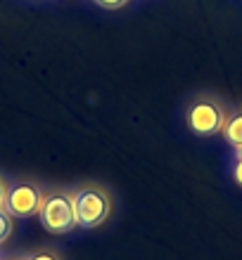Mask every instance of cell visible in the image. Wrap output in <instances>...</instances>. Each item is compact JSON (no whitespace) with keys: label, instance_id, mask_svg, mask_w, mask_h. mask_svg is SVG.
Here are the masks:
<instances>
[{"label":"cell","instance_id":"6da1fadb","mask_svg":"<svg viewBox=\"0 0 242 260\" xmlns=\"http://www.w3.org/2000/svg\"><path fill=\"white\" fill-rule=\"evenodd\" d=\"M41 220L45 230L55 234H62V232H69L74 227L78 225L76 222V211H74V199L69 194H62V192H55L50 197L43 199L41 204Z\"/></svg>","mask_w":242,"mask_h":260},{"label":"cell","instance_id":"7a4b0ae2","mask_svg":"<svg viewBox=\"0 0 242 260\" xmlns=\"http://www.w3.org/2000/svg\"><path fill=\"white\" fill-rule=\"evenodd\" d=\"M74 211H76V222L81 227H97L107 215H110L112 201L110 197L95 187H86L74 194Z\"/></svg>","mask_w":242,"mask_h":260},{"label":"cell","instance_id":"3957f363","mask_svg":"<svg viewBox=\"0 0 242 260\" xmlns=\"http://www.w3.org/2000/svg\"><path fill=\"white\" fill-rule=\"evenodd\" d=\"M41 204H43V194L34 185H17L12 189H7L5 208L10 215H17V218L34 215V213L41 211Z\"/></svg>","mask_w":242,"mask_h":260},{"label":"cell","instance_id":"277c9868","mask_svg":"<svg viewBox=\"0 0 242 260\" xmlns=\"http://www.w3.org/2000/svg\"><path fill=\"white\" fill-rule=\"evenodd\" d=\"M187 123L197 135H214L223 130L226 116L214 102H197L187 114Z\"/></svg>","mask_w":242,"mask_h":260},{"label":"cell","instance_id":"5b68a950","mask_svg":"<svg viewBox=\"0 0 242 260\" xmlns=\"http://www.w3.org/2000/svg\"><path fill=\"white\" fill-rule=\"evenodd\" d=\"M223 135L228 140L233 147H240L242 144V111L235 114V116H230L226 123H223Z\"/></svg>","mask_w":242,"mask_h":260},{"label":"cell","instance_id":"8992f818","mask_svg":"<svg viewBox=\"0 0 242 260\" xmlns=\"http://www.w3.org/2000/svg\"><path fill=\"white\" fill-rule=\"evenodd\" d=\"M10 232H12V215L0 208V244L10 237Z\"/></svg>","mask_w":242,"mask_h":260},{"label":"cell","instance_id":"52a82bcc","mask_svg":"<svg viewBox=\"0 0 242 260\" xmlns=\"http://www.w3.org/2000/svg\"><path fill=\"white\" fill-rule=\"evenodd\" d=\"M97 5H102V7H121L126 3V0H95Z\"/></svg>","mask_w":242,"mask_h":260},{"label":"cell","instance_id":"ba28073f","mask_svg":"<svg viewBox=\"0 0 242 260\" xmlns=\"http://www.w3.org/2000/svg\"><path fill=\"white\" fill-rule=\"evenodd\" d=\"M29 260H57V255H52V253H36V255H31Z\"/></svg>","mask_w":242,"mask_h":260},{"label":"cell","instance_id":"9c48e42d","mask_svg":"<svg viewBox=\"0 0 242 260\" xmlns=\"http://www.w3.org/2000/svg\"><path fill=\"white\" fill-rule=\"evenodd\" d=\"M5 197H7V187H5V182L0 180V208L5 206Z\"/></svg>","mask_w":242,"mask_h":260},{"label":"cell","instance_id":"30bf717a","mask_svg":"<svg viewBox=\"0 0 242 260\" xmlns=\"http://www.w3.org/2000/svg\"><path fill=\"white\" fill-rule=\"evenodd\" d=\"M235 180L242 185V161H237V166H235Z\"/></svg>","mask_w":242,"mask_h":260},{"label":"cell","instance_id":"8fae6325","mask_svg":"<svg viewBox=\"0 0 242 260\" xmlns=\"http://www.w3.org/2000/svg\"><path fill=\"white\" fill-rule=\"evenodd\" d=\"M235 154H237V161H242V144L240 147H235Z\"/></svg>","mask_w":242,"mask_h":260}]
</instances>
